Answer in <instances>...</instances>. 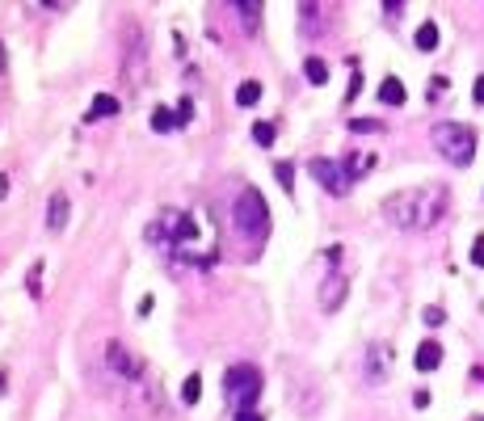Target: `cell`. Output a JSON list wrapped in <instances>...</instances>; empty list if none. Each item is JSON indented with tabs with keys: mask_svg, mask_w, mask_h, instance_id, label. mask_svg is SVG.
I'll use <instances>...</instances> for the list:
<instances>
[{
	"mask_svg": "<svg viewBox=\"0 0 484 421\" xmlns=\"http://www.w3.org/2000/svg\"><path fill=\"white\" fill-rule=\"evenodd\" d=\"M447 202H451L447 186H421V190H409V194H392L384 202V215L396 228L417 232V228H434L447 215Z\"/></svg>",
	"mask_w": 484,
	"mask_h": 421,
	"instance_id": "obj_1",
	"label": "cell"
},
{
	"mask_svg": "<svg viewBox=\"0 0 484 421\" xmlns=\"http://www.w3.org/2000/svg\"><path fill=\"white\" fill-rule=\"evenodd\" d=\"M223 401H228V409L249 413V409L261 401V371H257L253 363L228 367V371H223Z\"/></svg>",
	"mask_w": 484,
	"mask_h": 421,
	"instance_id": "obj_2",
	"label": "cell"
},
{
	"mask_svg": "<svg viewBox=\"0 0 484 421\" xmlns=\"http://www.w3.org/2000/svg\"><path fill=\"white\" fill-rule=\"evenodd\" d=\"M434 148L443 152L447 164L464 169V164L476 160V131L464 127V122H438V127H434Z\"/></svg>",
	"mask_w": 484,
	"mask_h": 421,
	"instance_id": "obj_3",
	"label": "cell"
},
{
	"mask_svg": "<svg viewBox=\"0 0 484 421\" xmlns=\"http://www.w3.org/2000/svg\"><path fill=\"white\" fill-rule=\"evenodd\" d=\"M232 219H236V228L244 232V236H266L270 232V207H266V198L257 194V190H240V198H236V207H232Z\"/></svg>",
	"mask_w": 484,
	"mask_h": 421,
	"instance_id": "obj_4",
	"label": "cell"
},
{
	"mask_svg": "<svg viewBox=\"0 0 484 421\" xmlns=\"http://www.w3.org/2000/svg\"><path fill=\"white\" fill-rule=\"evenodd\" d=\"M143 67H148L143 30H139V21H131V25H126V59H122V72H126V80H131L135 89L143 84Z\"/></svg>",
	"mask_w": 484,
	"mask_h": 421,
	"instance_id": "obj_5",
	"label": "cell"
},
{
	"mask_svg": "<svg viewBox=\"0 0 484 421\" xmlns=\"http://www.w3.org/2000/svg\"><path fill=\"white\" fill-rule=\"evenodd\" d=\"M308 173H312V177H316V181H320V186H325V190L333 194V198L350 194V186H354V181H350V173H346V169H341L337 160H325V156L308 160Z\"/></svg>",
	"mask_w": 484,
	"mask_h": 421,
	"instance_id": "obj_6",
	"label": "cell"
},
{
	"mask_svg": "<svg viewBox=\"0 0 484 421\" xmlns=\"http://www.w3.org/2000/svg\"><path fill=\"white\" fill-rule=\"evenodd\" d=\"M105 358H110L114 375H122V380H135V375H139V358H135V354H131L126 346L110 342V346H105Z\"/></svg>",
	"mask_w": 484,
	"mask_h": 421,
	"instance_id": "obj_7",
	"label": "cell"
},
{
	"mask_svg": "<svg viewBox=\"0 0 484 421\" xmlns=\"http://www.w3.org/2000/svg\"><path fill=\"white\" fill-rule=\"evenodd\" d=\"M228 8L240 17V30H244V34H257V30H261V8H266L261 0H228Z\"/></svg>",
	"mask_w": 484,
	"mask_h": 421,
	"instance_id": "obj_8",
	"label": "cell"
},
{
	"mask_svg": "<svg viewBox=\"0 0 484 421\" xmlns=\"http://www.w3.org/2000/svg\"><path fill=\"white\" fill-rule=\"evenodd\" d=\"M341 299H346V278H341V274H329L325 287H320V308H325V312H337Z\"/></svg>",
	"mask_w": 484,
	"mask_h": 421,
	"instance_id": "obj_9",
	"label": "cell"
},
{
	"mask_svg": "<svg viewBox=\"0 0 484 421\" xmlns=\"http://www.w3.org/2000/svg\"><path fill=\"white\" fill-rule=\"evenodd\" d=\"M413 363H417V371H438V367H443V346H438V342H421Z\"/></svg>",
	"mask_w": 484,
	"mask_h": 421,
	"instance_id": "obj_10",
	"label": "cell"
},
{
	"mask_svg": "<svg viewBox=\"0 0 484 421\" xmlns=\"http://www.w3.org/2000/svg\"><path fill=\"white\" fill-rule=\"evenodd\" d=\"M63 224H67V194H51V202H46V228L59 232Z\"/></svg>",
	"mask_w": 484,
	"mask_h": 421,
	"instance_id": "obj_11",
	"label": "cell"
},
{
	"mask_svg": "<svg viewBox=\"0 0 484 421\" xmlns=\"http://www.w3.org/2000/svg\"><path fill=\"white\" fill-rule=\"evenodd\" d=\"M405 97H409V93H405V84H400L396 76H388V80L379 84V101H384V105H405Z\"/></svg>",
	"mask_w": 484,
	"mask_h": 421,
	"instance_id": "obj_12",
	"label": "cell"
},
{
	"mask_svg": "<svg viewBox=\"0 0 484 421\" xmlns=\"http://www.w3.org/2000/svg\"><path fill=\"white\" fill-rule=\"evenodd\" d=\"M122 105H118V97H110V93H97L93 97V105H89V118H114Z\"/></svg>",
	"mask_w": 484,
	"mask_h": 421,
	"instance_id": "obj_13",
	"label": "cell"
},
{
	"mask_svg": "<svg viewBox=\"0 0 484 421\" xmlns=\"http://www.w3.org/2000/svg\"><path fill=\"white\" fill-rule=\"evenodd\" d=\"M384 367H388V346H371V358H367V380L379 384L384 380Z\"/></svg>",
	"mask_w": 484,
	"mask_h": 421,
	"instance_id": "obj_14",
	"label": "cell"
},
{
	"mask_svg": "<svg viewBox=\"0 0 484 421\" xmlns=\"http://www.w3.org/2000/svg\"><path fill=\"white\" fill-rule=\"evenodd\" d=\"M413 42H417V51H438V25H434V21H421L417 34H413Z\"/></svg>",
	"mask_w": 484,
	"mask_h": 421,
	"instance_id": "obj_15",
	"label": "cell"
},
{
	"mask_svg": "<svg viewBox=\"0 0 484 421\" xmlns=\"http://www.w3.org/2000/svg\"><path fill=\"white\" fill-rule=\"evenodd\" d=\"M303 76H308L312 84H329V63H325L320 55H308V59H303Z\"/></svg>",
	"mask_w": 484,
	"mask_h": 421,
	"instance_id": "obj_16",
	"label": "cell"
},
{
	"mask_svg": "<svg viewBox=\"0 0 484 421\" xmlns=\"http://www.w3.org/2000/svg\"><path fill=\"white\" fill-rule=\"evenodd\" d=\"M375 169V156H367V152H354L350 160H346V173H350V181H358L362 173H371Z\"/></svg>",
	"mask_w": 484,
	"mask_h": 421,
	"instance_id": "obj_17",
	"label": "cell"
},
{
	"mask_svg": "<svg viewBox=\"0 0 484 421\" xmlns=\"http://www.w3.org/2000/svg\"><path fill=\"white\" fill-rule=\"evenodd\" d=\"M257 101H261V80H244V84L236 89V105L249 110V105H257Z\"/></svg>",
	"mask_w": 484,
	"mask_h": 421,
	"instance_id": "obj_18",
	"label": "cell"
},
{
	"mask_svg": "<svg viewBox=\"0 0 484 421\" xmlns=\"http://www.w3.org/2000/svg\"><path fill=\"white\" fill-rule=\"evenodd\" d=\"M173 127H181V122H177V110L156 105V110H152V131H173Z\"/></svg>",
	"mask_w": 484,
	"mask_h": 421,
	"instance_id": "obj_19",
	"label": "cell"
},
{
	"mask_svg": "<svg viewBox=\"0 0 484 421\" xmlns=\"http://www.w3.org/2000/svg\"><path fill=\"white\" fill-rule=\"evenodd\" d=\"M181 401H185V405H198V401H202V380H198V375H190V380L181 384Z\"/></svg>",
	"mask_w": 484,
	"mask_h": 421,
	"instance_id": "obj_20",
	"label": "cell"
},
{
	"mask_svg": "<svg viewBox=\"0 0 484 421\" xmlns=\"http://www.w3.org/2000/svg\"><path fill=\"white\" fill-rule=\"evenodd\" d=\"M274 135H278V131H274V122H253V139H257L261 148H270V143H274Z\"/></svg>",
	"mask_w": 484,
	"mask_h": 421,
	"instance_id": "obj_21",
	"label": "cell"
},
{
	"mask_svg": "<svg viewBox=\"0 0 484 421\" xmlns=\"http://www.w3.org/2000/svg\"><path fill=\"white\" fill-rule=\"evenodd\" d=\"M274 173H278L282 190H295V164H291V160H278V164H274Z\"/></svg>",
	"mask_w": 484,
	"mask_h": 421,
	"instance_id": "obj_22",
	"label": "cell"
},
{
	"mask_svg": "<svg viewBox=\"0 0 484 421\" xmlns=\"http://www.w3.org/2000/svg\"><path fill=\"white\" fill-rule=\"evenodd\" d=\"M25 287H30V295H34V299H42V261H34V266H30Z\"/></svg>",
	"mask_w": 484,
	"mask_h": 421,
	"instance_id": "obj_23",
	"label": "cell"
},
{
	"mask_svg": "<svg viewBox=\"0 0 484 421\" xmlns=\"http://www.w3.org/2000/svg\"><path fill=\"white\" fill-rule=\"evenodd\" d=\"M177 122H194V97H181V105H177Z\"/></svg>",
	"mask_w": 484,
	"mask_h": 421,
	"instance_id": "obj_24",
	"label": "cell"
},
{
	"mask_svg": "<svg viewBox=\"0 0 484 421\" xmlns=\"http://www.w3.org/2000/svg\"><path fill=\"white\" fill-rule=\"evenodd\" d=\"M421 320H426L430 329H438V325L447 320V312H443V308H426V312H421Z\"/></svg>",
	"mask_w": 484,
	"mask_h": 421,
	"instance_id": "obj_25",
	"label": "cell"
},
{
	"mask_svg": "<svg viewBox=\"0 0 484 421\" xmlns=\"http://www.w3.org/2000/svg\"><path fill=\"white\" fill-rule=\"evenodd\" d=\"M350 131H379L375 118H350Z\"/></svg>",
	"mask_w": 484,
	"mask_h": 421,
	"instance_id": "obj_26",
	"label": "cell"
},
{
	"mask_svg": "<svg viewBox=\"0 0 484 421\" xmlns=\"http://www.w3.org/2000/svg\"><path fill=\"white\" fill-rule=\"evenodd\" d=\"M443 93H447V76H434V80H430V97H434V101H438V97H443Z\"/></svg>",
	"mask_w": 484,
	"mask_h": 421,
	"instance_id": "obj_27",
	"label": "cell"
},
{
	"mask_svg": "<svg viewBox=\"0 0 484 421\" xmlns=\"http://www.w3.org/2000/svg\"><path fill=\"white\" fill-rule=\"evenodd\" d=\"M472 266H484V236L472 240Z\"/></svg>",
	"mask_w": 484,
	"mask_h": 421,
	"instance_id": "obj_28",
	"label": "cell"
},
{
	"mask_svg": "<svg viewBox=\"0 0 484 421\" xmlns=\"http://www.w3.org/2000/svg\"><path fill=\"white\" fill-rule=\"evenodd\" d=\"M341 253H346V249H341V245H333V249L325 253V257H329V266H337V261H341Z\"/></svg>",
	"mask_w": 484,
	"mask_h": 421,
	"instance_id": "obj_29",
	"label": "cell"
},
{
	"mask_svg": "<svg viewBox=\"0 0 484 421\" xmlns=\"http://www.w3.org/2000/svg\"><path fill=\"white\" fill-rule=\"evenodd\" d=\"M413 405H417V409H426V405H430V392H426V388H421V392H413Z\"/></svg>",
	"mask_w": 484,
	"mask_h": 421,
	"instance_id": "obj_30",
	"label": "cell"
},
{
	"mask_svg": "<svg viewBox=\"0 0 484 421\" xmlns=\"http://www.w3.org/2000/svg\"><path fill=\"white\" fill-rule=\"evenodd\" d=\"M472 97H476V101L484 105V76H476V89H472Z\"/></svg>",
	"mask_w": 484,
	"mask_h": 421,
	"instance_id": "obj_31",
	"label": "cell"
},
{
	"mask_svg": "<svg viewBox=\"0 0 484 421\" xmlns=\"http://www.w3.org/2000/svg\"><path fill=\"white\" fill-rule=\"evenodd\" d=\"M236 421H266V417H261V413H253V409H249V413H236Z\"/></svg>",
	"mask_w": 484,
	"mask_h": 421,
	"instance_id": "obj_32",
	"label": "cell"
},
{
	"mask_svg": "<svg viewBox=\"0 0 484 421\" xmlns=\"http://www.w3.org/2000/svg\"><path fill=\"white\" fill-rule=\"evenodd\" d=\"M400 4H405V0H384V8H388V13H396Z\"/></svg>",
	"mask_w": 484,
	"mask_h": 421,
	"instance_id": "obj_33",
	"label": "cell"
},
{
	"mask_svg": "<svg viewBox=\"0 0 484 421\" xmlns=\"http://www.w3.org/2000/svg\"><path fill=\"white\" fill-rule=\"evenodd\" d=\"M42 4H46V8H59V4H63V0H42Z\"/></svg>",
	"mask_w": 484,
	"mask_h": 421,
	"instance_id": "obj_34",
	"label": "cell"
},
{
	"mask_svg": "<svg viewBox=\"0 0 484 421\" xmlns=\"http://www.w3.org/2000/svg\"><path fill=\"white\" fill-rule=\"evenodd\" d=\"M4 384H8V375H4V371H0V392H4Z\"/></svg>",
	"mask_w": 484,
	"mask_h": 421,
	"instance_id": "obj_35",
	"label": "cell"
},
{
	"mask_svg": "<svg viewBox=\"0 0 484 421\" xmlns=\"http://www.w3.org/2000/svg\"><path fill=\"white\" fill-rule=\"evenodd\" d=\"M0 72H4V46H0Z\"/></svg>",
	"mask_w": 484,
	"mask_h": 421,
	"instance_id": "obj_36",
	"label": "cell"
}]
</instances>
